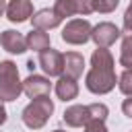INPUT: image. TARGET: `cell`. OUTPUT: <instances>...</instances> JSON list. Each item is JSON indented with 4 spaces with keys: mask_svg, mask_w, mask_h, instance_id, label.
Here are the masks:
<instances>
[{
    "mask_svg": "<svg viewBox=\"0 0 132 132\" xmlns=\"http://www.w3.org/2000/svg\"><path fill=\"white\" fill-rule=\"evenodd\" d=\"M85 85L95 95H105L116 87L113 56L107 47H97L91 56V70L87 72Z\"/></svg>",
    "mask_w": 132,
    "mask_h": 132,
    "instance_id": "1",
    "label": "cell"
},
{
    "mask_svg": "<svg viewBox=\"0 0 132 132\" xmlns=\"http://www.w3.org/2000/svg\"><path fill=\"white\" fill-rule=\"evenodd\" d=\"M54 113V103L50 99V95L43 97H35L25 109H23V124L31 130H39L41 126H45V122L50 120V116Z\"/></svg>",
    "mask_w": 132,
    "mask_h": 132,
    "instance_id": "2",
    "label": "cell"
},
{
    "mask_svg": "<svg viewBox=\"0 0 132 132\" xmlns=\"http://www.w3.org/2000/svg\"><path fill=\"white\" fill-rule=\"evenodd\" d=\"M23 93V82L19 78V68L10 60L0 62V99L14 101Z\"/></svg>",
    "mask_w": 132,
    "mask_h": 132,
    "instance_id": "3",
    "label": "cell"
},
{
    "mask_svg": "<svg viewBox=\"0 0 132 132\" xmlns=\"http://www.w3.org/2000/svg\"><path fill=\"white\" fill-rule=\"evenodd\" d=\"M91 33H93V27L87 19H72L64 25L62 39L70 45H82L91 39Z\"/></svg>",
    "mask_w": 132,
    "mask_h": 132,
    "instance_id": "4",
    "label": "cell"
},
{
    "mask_svg": "<svg viewBox=\"0 0 132 132\" xmlns=\"http://www.w3.org/2000/svg\"><path fill=\"white\" fill-rule=\"evenodd\" d=\"M39 66L47 76H62L64 74V54H60L58 50H43L39 52Z\"/></svg>",
    "mask_w": 132,
    "mask_h": 132,
    "instance_id": "5",
    "label": "cell"
},
{
    "mask_svg": "<svg viewBox=\"0 0 132 132\" xmlns=\"http://www.w3.org/2000/svg\"><path fill=\"white\" fill-rule=\"evenodd\" d=\"M122 31L113 25V23H99L93 27V33H91V39L97 43V47H109L111 43H116V39H120Z\"/></svg>",
    "mask_w": 132,
    "mask_h": 132,
    "instance_id": "6",
    "label": "cell"
},
{
    "mask_svg": "<svg viewBox=\"0 0 132 132\" xmlns=\"http://www.w3.org/2000/svg\"><path fill=\"white\" fill-rule=\"evenodd\" d=\"M50 91H52V82H50V78H45L41 74H29L23 80V93L31 99L50 95Z\"/></svg>",
    "mask_w": 132,
    "mask_h": 132,
    "instance_id": "7",
    "label": "cell"
},
{
    "mask_svg": "<svg viewBox=\"0 0 132 132\" xmlns=\"http://www.w3.org/2000/svg\"><path fill=\"white\" fill-rule=\"evenodd\" d=\"M0 45H2L8 54H23V52L29 50L27 37H25L23 33H19V31H12V29L0 33Z\"/></svg>",
    "mask_w": 132,
    "mask_h": 132,
    "instance_id": "8",
    "label": "cell"
},
{
    "mask_svg": "<svg viewBox=\"0 0 132 132\" xmlns=\"http://www.w3.org/2000/svg\"><path fill=\"white\" fill-rule=\"evenodd\" d=\"M33 16V4L31 0H10L6 8V19L10 23H25Z\"/></svg>",
    "mask_w": 132,
    "mask_h": 132,
    "instance_id": "9",
    "label": "cell"
},
{
    "mask_svg": "<svg viewBox=\"0 0 132 132\" xmlns=\"http://www.w3.org/2000/svg\"><path fill=\"white\" fill-rule=\"evenodd\" d=\"M31 23L35 29H43V31H50L54 27H58L62 23V19L54 12V8H41L37 10L33 16H31Z\"/></svg>",
    "mask_w": 132,
    "mask_h": 132,
    "instance_id": "10",
    "label": "cell"
},
{
    "mask_svg": "<svg viewBox=\"0 0 132 132\" xmlns=\"http://www.w3.org/2000/svg\"><path fill=\"white\" fill-rule=\"evenodd\" d=\"M56 95H58V99H62V101H72V99H76V95H78V82H76V78H72V76H68V74L58 76Z\"/></svg>",
    "mask_w": 132,
    "mask_h": 132,
    "instance_id": "11",
    "label": "cell"
},
{
    "mask_svg": "<svg viewBox=\"0 0 132 132\" xmlns=\"http://www.w3.org/2000/svg\"><path fill=\"white\" fill-rule=\"evenodd\" d=\"M91 120L89 116V105H70L66 111H64V122L70 126V128H85V124Z\"/></svg>",
    "mask_w": 132,
    "mask_h": 132,
    "instance_id": "12",
    "label": "cell"
},
{
    "mask_svg": "<svg viewBox=\"0 0 132 132\" xmlns=\"http://www.w3.org/2000/svg\"><path fill=\"white\" fill-rule=\"evenodd\" d=\"M85 70V58L78 54V52H68L64 54V74L72 76V78H78Z\"/></svg>",
    "mask_w": 132,
    "mask_h": 132,
    "instance_id": "13",
    "label": "cell"
},
{
    "mask_svg": "<svg viewBox=\"0 0 132 132\" xmlns=\"http://www.w3.org/2000/svg\"><path fill=\"white\" fill-rule=\"evenodd\" d=\"M27 45L33 52H43V50L50 47V35L43 29H35L33 27V31L27 35Z\"/></svg>",
    "mask_w": 132,
    "mask_h": 132,
    "instance_id": "14",
    "label": "cell"
},
{
    "mask_svg": "<svg viewBox=\"0 0 132 132\" xmlns=\"http://www.w3.org/2000/svg\"><path fill=\"white\" fill-rule=\"evenodd\" d=\"M54 12H56L60 19H68V16L76 14L74 0H56V4H54Z\"/></svg>",
    "mask_w": 132,
    "mask_h": 132,
    "instance_id": "15",
    "label": "cell"
},
{
    "mask_svg": "<svg viewBox=\"0 0 132 132\" xmlns=\"http://www.w3.org/2000/svg\"><path fill=\"white\" fill-rule=\"evenodd\" d=\"M118 89L124 93V95H132V70H124L118 78Z\"/></svg>",
    "mask_w": 132,
    "mask_h": 132,
    "instance_id": "16",
    "label": "cell"
},
{
    "mask_svg": "<svg viewBox=\"0 0 132 132\" xmlns=\"http://www.w3.org/2000/svg\"><path fill=\"white\" fill-rule=\"evenodd\" d=\"M107 113H109V109H107V105H103V103H91V105H89V116H91V120H101V122H105V120H107Z\"/></svg>",
    "mask_w": 132,
    "mask_h": 132,
    "instance_id": "17",
    "label": "cell"
},
{
    "mask_svg": "<svg viewBox=\"0 0 132 132\" xmlns=\"http://www.w3.org/2000/svg\"><path fill=\"white\" fill-rule=\"evenodd\" d=\"M120 0H93L95 12H113L118 8Z\"/></svg>",
    "mask_w": 132,
    "mask_h": 132,
    "instance_id": "18",
    "label": "cell"
},
{
    "mask_svg": "<svg viewBox=\"0 0 132 132\" xmlns=\"http://www.w3.org/2000/svg\"><path fill=\"white\" fill-rule=\"evenodd\" d=\"M74 6H76V14H82V16L95 12L93 0H74Z\"/></svg>",
    "mask_w": 132,
    "mask_h": 132,
    "instance_id": "19",
    "label": "cell"
},
{
    "mask_svg": "<svg viewBox=\"0 0 132 132\" xmlns=\"http://www.w3.org/2000/svg\"><path fill=\"white\" fill-rule=\"evenodd\" d=\"M85 132H107V128H105V122L101 120H89L85 124Z\"/></svg>",
    "mask_w": 132,
    "mask_h": 132,
    "instance_id": "20",
    "label": "cell"
},
{
    "mask_svg": "<svg viewBox=\"0 0 132 132\" xmlns=\"http://www.w3.org/2000/svg\"><path fill=\"white\" fill-rule=\"evenodd\" d=\"M122 54H132V33H122Z\"/></svg>",
    "mask_w": 132,
    "mask_h": 132,
    "instance_id": "21",
    "label": "cell"
},
{
    "mask_svg": "<svg viewBox=\"0 0 132 132\" xmlns=\"http://www.w3.org/2000/svg\"><path fill=\"white\" fill-rule=\"evenodd\" d=\"M124 33H132V2L124 12Z\"/></svg>",
    "mask_w": 132,
    "mask_h": 132,
    "instance_id": "22",
    "label": "cell"
},
{
    "mask_svg": "<svg viewBox=\"0 0 132 132\" xmlns=\"http://www.w3.org/2000/svg\"><path fill=\"white\" fill-rule=\"evenodd\" d=\"M120 64L126 70H132V54H120Z\"/></svg>",
    "mask_w": 132,
    "mask_h": 132,
    "instance_id": "23",
    "label": "cell"
},
{
    "mask_svg": "<svg viewBox=\"0 0 132 132\" xmlns=\"http://www.w3.org/2000/svg\"><path fill=\"white\" fill-rule=\"evenodd\" d=\"M122 111H124V116L132 118V95H130L128 99H124V103H122Z\"/></svg>",
    "mask_w": 132,
    "mask_h": 132,
    "instance_id": "24",
    "label": "cell"
},
{
    "mask_svg": "<svg viewBox=\"0 0 132 132\" xmlns=\"http://www.w3.org/2000/svg\"><path fill=\"white\" fill-rule=\"evenodd\" d=\"M6 122V109H4V105H2V99H0V126Z\"/></svg>",
    "mask_w": 132,
    "mask_h": 132,
    "instance_id": "25",
    "label": "cell"
},
{
    "mask_svg": "<svg viewBox=\"0 0 132 132\" xmlns=\"http://www.w3.org/2000/svg\"><path fill=\"white\" fill-rule=\"evenodd\" d=\"M6 8H8V4H6V0H0V16L6 12Z\"/></svg>",
    "mask_w": 132,
    "mask_h": 132,
    "instance_id": "26",
    "label": "cell"
},
{
    "mask_svg": "<svg viewBox=\"0 0 132 132\" xmlns=\"http://www.w3.org/2000/svg\"><path fill=\"white\" fill-rule=\"evenodd\" d=\"M54 132H64V130H54Z\"/></svg>",
    "mask_w": 132,
    "mask_h": 132,
    "instance_id": "27",
    "label": "cell"
}]
</instances>
